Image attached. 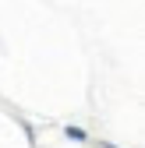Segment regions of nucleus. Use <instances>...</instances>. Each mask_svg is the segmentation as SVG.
I'll return each mask as SVG.
<instances>
[]
</instances>
